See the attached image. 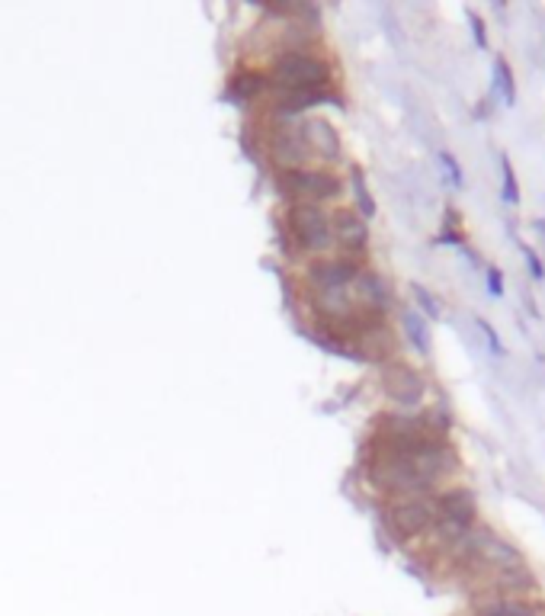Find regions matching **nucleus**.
<instances>
[{"label": "nucleus", "instance_id": "4468645a", "mask_svg": "<svg viewBox=\"0 0 545 616\" xmlns=\"http://www.w3.org/2000/svg\"><path fill=\"white\" fill-rule=\"evenodd\" d=\"M475 325H478L481 331H484V340H488L491 353H504V344H500V340H497V331H494V327H491V321H484V318H478V321H475Z\"/></svg>", "mask_w": 545, "mask_h": 616}, {"label": "nucleus", "instance_id": "f257e3e1", "mask_svg": "<svg viewBox=\"0 0 545 616\" xmlns=\"http://www.w3.org/2000/svg\"><path fill=\"white\" fill-rule=\"evenodd\" d=\"M440 495V491H436ZM436 495H420V497H391L382 504V526L389 530L395 542H411L424 540L433 530V523L440 520V501Z\"/></svg>", "mask_w": 545, "mask_h": 616}, {"label": "nucleus", "instance_id": "dca6fc26", "mask_svg": "<svg viewBox=\"0 0 545 616\" xmlns=\"http://www.w3.org/2000/svg\"><path fill=\"white\" fill-rule=\"evenodd\" d=\"M523 257H526V267H529V273H533V276H536V280H545V267L542 263H539V257H536V251H523Z\"/></svg>", "mask_w": 545, "mask_h": 616}, {"label": "nucleus", "instance_id": "39448f33", "mask_svg": "<svg viewBox=\"0 0 545 616\" xmlns=\"http://www.w3.org/2000/svg\"><path fill=\"white\" fill-rule=\"evenodd\" d=\"M382 385H385V395L398 408H420L426 398V379L420 376V369L404 360H391L385 376H382Z\"/></svg>", "mask_w": 545, "mask_h": 616}, {"label": "nucleus", "instance_id": "7ed1b4c3", "mask_svg": "<svg viewBox=\"0 0 545 616\" xmlns=\"http://www.w3.org/2000/svg\"><path fill=\"white\" fill-rule=\"evenodd\" d=\"M276 84L282 87V94H324L331 84V68L327 61L305 48L286 52L273 68Z\"/></svg>", "mask_w": 545, "mask_h": 616}, {"label": "nucleus", "instance_id": "1a4fd4ad", "mask_svg": "<svg viewBox=\"0 0 545 616\" xmlns=\"http://www.w3.org/2000/svg\"><path fill=\"white\" fill-rule=\"evenodd\" d=\"M494 77H497V90L504 96L507 106H517V84H513V71H510L507 58H497L494 61Z\"/></svg>", "mask_w": 545, "mask_h": 616}, {"label": "nucleus", "instance_id": "9b49d317", "mask_svg": "<svg viewBox=\"0 0 545 616\" xmlns=\"http://www.w3.org/2000/svg\"><path fill=\"white\" fill-rule=\"evenodd\" d=\"M414 299L420 302V308H424L430 318H443V305H440V299H436L426 286H414Z\"/></svg>", "mask_w": 545, "mask_h": 616}, {"label": "nucleus", "instance_id": "0eeeda50", "mask_svg": "<svg viewBox=\"0 0 545 616\" xmlns=\"http://www.w3.org/2000/svg\"><path fill=\"white\" fill-rule=\"evenodd\" d=\"M471 616H539V604L526 597H484L475 600Z\"/></svg>", "mask_w": 545, "mask_h": 616}, {"label": "nucleus", "instance_id": "f03ea898", "mask_svg": "<svg viewBox=\"0 0 545 616\" xmlns=\"http://www.w3.org/2000/svg\"><path fill=\"white\" fill-rule=\"evenodd\" d=\"M289 238L296 241L298 251L305 254H327L337 247V234H333V215L324 205L314 203H292L286 215Z\"/></svg>", "mask_w": 545, "mask_h": 616}, {"label": "nucleus", "instance_id": "9d476101", "mask_svg": "<svg viewBox=\"0 0 545 616\" xmlns=\"http://www.w3.org/2000/svg\"><path fill=\"white\" fill-rule=\"evenodd\" d=\"M500 174H504V203L507 205H520V183H517V174H513V164L510 158H500Z\"/></svg>", "mask_w": 545, "mask_h": 616}, {"label": "nucleus", "instance_id": "20e7f679", "mask_svg": "<svg viewBox=\"0 0 545 616\" xmlns=\"http://www.w3.org/2000/svg\"><path fill=\"white\" fill-rule=\"evenodd\" d=\"M279 187L292 203H314L324 205L343 193V180L331 170L302 167V170H282L279 174Z\"/></svg>", "mask_w": 545, "mask_h": 616}, {"label": "nucleus", "instance_id": "ddd939ff", "mask_svg": "<svg viewBox=\"0 0 545 616\" xmlns=\"http://www.w3.org/2000/svg\"><path fill=\"white\" fill-rule=\"evenodd\" d=\"M469 23H471V36H475V45L478 48H488V29H484V19L478 13L469 10Z\"/></svg>", "mask_w": 545, "mask_h": 616}, {"label": "nucleus", "instance_id": "f8f14e48", "mask_svg": "<svg viewBox=\"0 0 545 616\" xmlns=\"http://www.w3.org/2000/svg\"><path fill=\"white\" fill-rule=\"evenodd\" d=\"M440 164H443V170L453 177V187L462 189L465 187V174H462V167H459V161H455L453 151H443V154H440Z\"/></svg>", "mask_w": 545, "mask_h": 616}, {"label": "nucleus", "instance_id": "423d86ee", "mask_svg": "<svg viewBox=\"0 0 545 616\" xmlns=\"http://www.w3.org/2000/svg\"><path fill=\"white\" fill-rule=\"evenodd\" d=\"M333 234H337V247L343 251V257L360 260L369 251V228L356 209H340L333 215Z\"/></svg>", "mask_w": 545, "mask_h": 616}, {"label": "nucleus", "instance_id": "2eb2a0df", "mask_svg": "<svg viewBox=\"0 0 545 616\" xmlns=\"http://www.w3.org/2000/svg\"><path fill=\"white\" fill-rule=\"evenodd\" d=\"M488 292L491 296H504V273L497 267H488Z\"/></svg>", "mask_w": 545, "mask_h": 616}, {"label": "nucleus", "instance_id": "6e6552de", "mask_svg": "<svg viewBox=\"0 0 545 616\" xmlns=\"http://www.w3.org/2000/svg\"><path fill=\"white\" fill-rule=\"evenodd\" d=\"M404 331L411 334V344H414L420 353H430V331H426L424 318L417 315L414 308H407L404 311Z\"/></svg>", "mask_w": 545, "mask_h": 616}]
</instances>
